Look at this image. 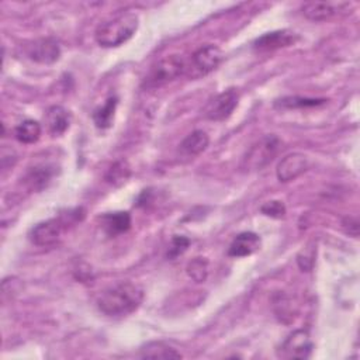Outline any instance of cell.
<instances>
[{"mask_svg": "<svg viewBox=\"0 0 360 360\" xmlns=\"http://www.w3.org/2000/svg\"><path fill=\"white\" fill-rule=\"evenodd\" d=\"M144 301V290L131 282H120L107 287L98 300L99 310L107 317H126L133 314Z\"/></svg>", "mask_w": 360, "mask_h": 360, "instance_id": "obj_1", "label": "cell"}, {"mask_svg": "<svg viewBox=\"0 0 360 360\" xmlns=\"http://www.w3.org/2000/svg\"><path fill=\"white\" fill-rule=\"evenodd\" d=\"M138 30V16L134 13H123L117 17L102 23L96 33V41L100 47L116 48L127 43Z\"/></svg>", "mask_w": 360, "mask_h": 360, "instance_id": "obj_2", "label": "cell"}, {"mask_svg": "<svg viewBox=\"0 0 360 360\" xmlns=\"http://www.w3.org/2000/svg\"><path fill=\"white\" fill-rule=\"evenodd\" d=\"M188 70V65L185 59L180 55H169L158 61L151 70L148 72L144 86L147 89H156L162 87L179 76H182Z\"/></svg>", "mask_w": 360, "mask_h": 360, "instance_id": "obj_3", "label": "cell"}, {"mask_svg": "<svg viewBox=\"0 0 360 360\" xmlns=\"http://www.w3.org/2000/svg\"><path fill=\"white\" fill-rule=\"evenodd\" d=\"M279 149H280V140L276 135L273 134L264 135L257 142H255L245 153L241 167L246 172L260 170L275 159Z\"/></svg>", "mask_w": 360, "mask_h": 360, "instance_id": "obj_4", "label": "cell"}, {"mask_svg": "<svg viewBox=\"0 0 360 360\" xmlns=\"http://www.w3.org/2000/svg\"><path fill=\"white\" fill-rule=\"evenodd\" d=\"M313 349L314 345L310 333L304 329H297L282 343L278 356L283 359H308Z\"/></svg>", "mask_w": 360, "mask_h": 360, "instance_id": "obj_5", "label": "cell"}, {"mask_svg": "<svg viewBox=\"0 0 360 360\" xmlns=\"http://www.w3.org/2000/svg\"><path fill=\"white\" fill-rule=\"evenodd\" d=\"M223 61V51L213 44H207L204 47H200L192 57V65L188 68L190 70V75L199 77L209 75L214 69L218 68V65Z\"/></svg>", "mask_w": 360, "mask_h": 360, "instance_id": "obj_6", "label": "cell"}, {"mask_svg": "<svg viewBox=\"0 0 360 360\" xmlns=\"http://www.w3.org/2000/svg\"><path fill=\"white\" fill-rule=\"evenodd\" d=\"M239 102V95L235 89L224 90L223 93L216 96L206 107L204 116L211 121H224L227 120L234 110L237 109Z\"/></svg>", "mask_w": 360, "mask_h": 360, "instance_id": "obj_7", "label": "cell"}, {"mask_svg": "<svg viewBox=\"0 0 360 360\" xmlns=\"http://www.w3.org/2000/svg\"><path fill=\"white\" fill-rule=\"evenodd\" d=\"M65 225H66V221L62 217L40 223L31 230L30 239L34 245L41 248L52 246L59 241Z\"/></svg>", "mask_w": 360, "mask_h": 360, "instance_id": "obj_8", "label": "cell"}, {"mask_svg": "<svg viewBox=\"0 0 360 360\" xmlns=\"http://www.w3.org/2000/svg\"><path fill=\"white\" fill-rule=\"evenodd\" d=\"M27 57L38 63H54L61 57V47L54 38H40L26 48Z\"/></svg>", "mask_w": 360, "mask_h": 360, "instance_id": "obj_9", "label": "cell"}, {"mask_svg": "<svg viewBox=\"0 0 360 360\" xmlns=\"http://www.w3.org/2000/svg\"><path fill=\"white\" fill-rule=\"evenodd\" d=\"M310 163L306 155L303 153H290L287 156H285L278 169H276V174L278 179L283 183L292 182V180H296L297 177H300L304 172H307Z\"/></svg>", "mask_w": 360, "mask_h": 360, "instance_id": "obj_10", "label": "cell"}, {"mask_svg": "<svg viewBox=\"0 0 360 360\" xmlns=\"http://www.w3.org/2000/svg\"><path fill=\"white\" fill-rule=\"evenodd\" d=\"M296 41H297L296 33L289 30H280V31L266 33L262 37L256 38L253 43V48L259 52H269V51H276L280 48L290 47Z\"/></svg>", "mask_w": 360, "mask_h": 360, "instance_id": "obj_11", "label": "cell"}, {"mask_svg": "<svg viewBox=\"0 0 360 360\" xmlns=\"http://www.w3.org/2000/svg\"><path fill=\"white\" fill-rule=\"evenodd\" d=\"M343 8H347V3L310 2L303 6V15L311 22H327L336 16Z\"/></svg>", "mask_w": 360, "mask_h": 360, "instance_id": "obj_12", "label": "cell"}, {"mask_svg": "<svg viewBox=\"0 0 360 360\" xmlns=\"http://www.w3.org/2000/svg\"><path fill=\"white\" fill-rule=\"evenodd\" d=\"M260 237L255 232L246 231V232H241L239 235H237L232 241V243L230 245L228 249V255L231 257H245V256H250L252 253H255L259 248H260Z\"/></svg>", "mask_w": 360, "mask_h": 360, "instance_id": "obj_13", "label": "cell"}, {"mask_svg": "<svg viewBox=\"0 0 360 360\" xmlns=\"http://www.w3.org/2000/svg\"><path fill=\"white\" fill-rule=\"evenodd\" d=\"M54 174H55L54 166L38 165V166L31 167L23 180H24V185L27 186V189L30 192H41L43 189H45L48 186Z\"/></svg>", "mask_w": 360, "mask_h": 360, "instance_id": "obj_14", "label": "cell"}, {"mask_svg": "<svg viewBox=\"0 0 360 360\" xmlns=\"http://www.w3.org/2000/svg\"><path fill=\"white\" fill-rule=\"evenodd\" d=\"M102 227L109 237H117L131 228V216L127 211L107 213L102 217Z\"/></svg>", "mask_w": 360, "mask_h": 360, "instance_id": "obj_15", "label": "cell"}, {"mask_svg": "<svg viewBox=\"0 0 360 360\" xmlns=\"http://www.w3.org/2000/svg\"><path fill=\"white\" fill-rule=\"evenodd\" d=\"M45 124L50 134L54 137H58V135H62L69 128L70 116L63 107L52 106L47 110Z\"/></svg>", "mask_w": 360, "mask_h": 360, "instance_id": "obj_16", "label": "cell"}, {"mask_svg": "<svg viewBox=\"0 0 360 360\" xmlns=\"http://www.w3.org/2000/svg\"><path fill=\"white\" fill-rule=\"evenodd\" d=\"M210 144V138L206 131L203 130H196L190 133L182 142L179 145L180 152L186 156H197L203 153Z\"/></svg>", "mask_w": 360, "mask_h": 360, "instance_id": "obj_17", "label": "cell"}, {"mask_svg": "<svg viewBox=\"0 0 360 360\" xmlns=\"http://www.w3.org/2000/svg\"><path fill=\"white\" fill-rule=\"evenodd\" d=\"M141 357L144 359H182L174 347L165 342H148L141 347Z\"/></svg>", "mask_w": 360, "mask_h": 360, "instance_id": "obj_18", "label": "cell"}, {"mask_svg": "<svg viewBox=\"0 0 360 360\" xmlns=\"http://www.w3.org/2000/svg\"><path fill=\"white\" fill-rule=\"evenodd\" d=\"M119 105V99L112 96L109 98L103 106H100L99 109L95 110L93 113V121L96 124L98 128L106 130L110 128L113 121H114V116H116V109Z\"/></svg>", "mask_w": 360, "mask_h": 360, "instance_id": "obj_19", "label": "cell"}, {"mask_svg": "<svg viewBox=\"0 0 360 360\" xmlns=\"http://www.w3.org/2000/svg\"><path fill=\"white\" fill-rule=\"evenodd\" d=\"M41 124L34 120H26L20 126H17L15 135L17 141L23 144H34L41 137Z\"/></svg>", "mask_w": 360, "mask_h": 360, "instance_id": "obj_20", "label": "cell"}, {"mask_svg": "<svg viewBox=\"0 0 360 360\" xmlns=\"http://www.w3.org/2000/svg\"><path fill=\"white\" fill-rule=\"evenodd\" d=\"M273 307H275V313L278 315V318L285 322V324H289L294 320V314H296V310H294V306H293V301L286 296V294H278L273 300Z\"/></svg>", "mask_w": 360, "mask_h": 360, "instance_id": "obj_21", "label": "cell"}, {"mask_svg": "<svg viewBox=\"0 0 360 360\" xmlns=\"http://www.w3.org/2000/svg\"><path fill=\"white\" fill-rule=\"evenodd\" d=\"M186 272L193 282L204 283L209 278V260L206 257H195L189 262Z\"/></svg>", "mask_w": 360, "mask_h": 360, "instance_id": "obj_22", "label": "cell"}, {"mask_svg": "<svg viewBox=\"0 0 360 360\" xmlns=\"http://www.w3.org/2000/svg\"><path fill=\"white\" fill-rule=\"evenodd\" d=\"M327 100L325 99H308V98H283L276 102V107L280 109H303V107H317L324 105Z\"/></svg>", "mask_w": 360, "mask_h": 360, "instance_id": "obj_23", "label": "cell"}, {"mask_svg": "<svg viewBox=\"0 0 360 360\" xmlns=\"http://www.w3.org/2000/svg\"><path fill=\"white\" fill-rule=\"evenodd\" d=\"M315 256H317V246L313 242L307 243L300 250V253L297 255V263L303 272H311L315 264Z\"/></svg>", "mask_w": 360, "mask_h": 360, "instance_id": "obj_24", "label": "cell"}, {"mask_svg": "<svg viewBox=\"0 0 360 360\" xmlns=\"http://www.w3.org/2000/svg\"><path fill=\"white\" fill-rule=\"evenodd\" d=\"M128 177H130V167L126 162H116L106 174V180L113 185H121Z\"/></svg>", "mask_w": 360, "mask_h": 360, "instance_id": "obj_25", "label": "cell"}, {"mask_svg": "<svg viewBox=\"0 0 360 360\" xmlns=\"http://www.w3.org/2000/svg\"><path fill=\"white\" fill-rule=\"evenodd\" d=\"M190 245V239L182 235H176L172 238V242L169 245V250H167V257L169 259H176L177 256L183 255L188 248Z\"/></svg>", "mask_w": 360, "mask_h": 360, "instance_id": "obj_26", "label": "cell"}, {"mask_svg": "<svg viewBox=\"0 0 360 360\" xmlns=\"http://www.w3.org/2000/svg\"><path fill=\"white\" fill-rule=\"evenodd\" d=\"M262 214L272 217V218H283L286 216V206L283 204V202L279 200H273V202H267L260 207Z\"/></svg>", "mask_w": 360, "mask_h": 360, "instance_id": "obj_27", "label": "cell"}, {"mask_svg": "<svg viewBox=\"0 0 360 360\" xmlns=\"http://www.w3.org/2000/svg\"><path fill=\"white\" fill-rule=\"evenodd\" d=\"M342 228L343 231L347 234V235H352V237H357L359 235V221L356 218H352V217H346L343 221H342Z\"/></svg>", "mask_w": 360, "mask_h": 360, "instance_id": "obj_28", "label": "cell"}]
</instances>
